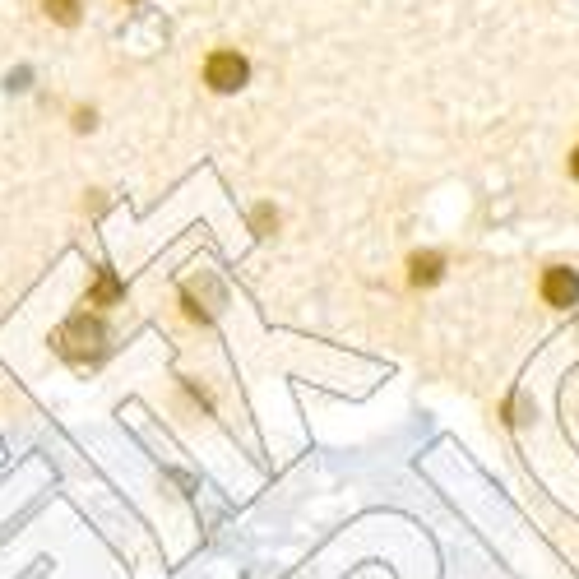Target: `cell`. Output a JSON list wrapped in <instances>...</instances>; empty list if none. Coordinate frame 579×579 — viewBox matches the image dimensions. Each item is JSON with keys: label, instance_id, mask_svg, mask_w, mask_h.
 Instances as JSON below:
<instances>
[{"label": "cell", "instance_id": "1", "mask_svg": "<svg viewBox=\"0 0 579 579\" xmlns=\"http://www.w3.org/2000/svg\"><path fill=\"white\" fill-rule=\"evenodd\" d=\"M61 353L75 357V362H98L102 348H107V329L98 325V320H89V315H79V320H70V325L61 329Z\"/></svg>", "mask_w": 579, "mask_h": 579}, {"label": "cell", "instance_id": "2", "mask_svg": "<svg viewBox=\"0 0 579 579\" xmlns=\"http://www.w3.org/2000/svg\"><path fill=\"white\" fill-rule=\"evenodd\" d=\"M246 79H251V65L241 51H209V61H204V84L214 93H237L246 89Z\"/></svg>", "mask_w": 579, "mask_h": 579}, {"label": "cell", "instance_id": "3", "mask_svg": "<svg viewBox=\"0 0 579 579\" xmlns=\"http://www.w3.org/2000/svg\"><path fill=\"white\" fill-rule=\"evenodd\" d=\"M542 302L556 306V311H566V306L579 302V274L566 265H552L542 274Z\"/></svg>", "mask_w": 579, "mask_h": 579}, {"label": "cell", "instance_id": "4", "mask_svg": "<svg viewBox=\"0 0 579 579\" xmlns=\"http://www.w3.org/2000/svg\"><path fill=\"white\" fill-rule=\"evenodd\" d=\"M408 278H413V288H436V283L445 278V255L417 251L413 260H408Z\"/></svg>", "mask_w": 579, "mask_h": 579}, {"label": "cell", "instance_id": "5", "mask_svg": "<svg viewBox=\"0 0 579 579\" xmlns=\"http://www.w3.org/2000/svg\"><path fill=\"white\" fill-rule=\"evenodd\" d=\"M116 297H121V283H116V274H112V269H98V283H93L89 302L93 306H107V302H116Z\"/></svg>", "mask_w": 579, "mask_h": 579}, {"label": "cell", "instance_id": "6", "mask_svg": "<svg viewBox=\"0 0 579 579\" xmlns=\"http://www.w3.org/2000/svg\"><path fill=\"white\" fill-rule=\"evenodd\" d=\"M42 10L56 19V24H79V10H84V0H42Z\"/></svg>", "mask_w": 579, "mask_h": 579}, {"label": "cell", "instance_id": "7", "mask_svg": "<svg viewBox=\"0 0 579 579\" xmlns=\"http://www.w3.org/2000/svg\"><path fill=\"white\" fill-rule=\"evenodd\" d=\"M570 177L579 181V144H575V149H570Z\"/></svg>", "mask_w": 579, "mask_h": 579}]
</instances>
